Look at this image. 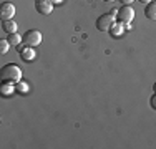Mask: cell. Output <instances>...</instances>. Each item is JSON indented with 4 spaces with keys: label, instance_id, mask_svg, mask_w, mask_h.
I'll list each match as a JSON object with an SVG mask.
<instances>
[{
    "label": "cell",
    "instance_id": "cell-4",
    "mask_svg": "<svg viewBox=\"0 0 156 149\" xmlns=\"http://www.w3.org/2000/svg\"><path fill=\"white\" fill-rule=\"evenodd\" d=\"M116 18L118 22L121 23H131V20L135 18V10H133L131 5H123L121 9H118V13H116Z\"/></svg>",
    "mask_w": 156,
    "mask_h": 149
},
{
    "label": "cell",
    "instance_id": "cell-12",
    "mask_svg": "<svg viewBox=\"0 0 156 149\" xmlns=\"http://www.w3.org/2000/svg\"><path fill=\"white\" fill-rule=\"evenodd\" d=\"M13 88L12 86V83H2V86H0V93H2L3 96H9V95H12L13 93Z\"/></svg>",
    "mask_w": 156,
    "mask_h": 149
},
{
    "label": "cell",
    "instance_id": "cell-2",
    "mask_svg": "<svg viewBox=\"0 0 156 149\" xmlns=\"http://www.w3.org/2000/svg\"><path fill=\"white\" fill-rule=\"evenodd\" d=\"M22 42L27 47H37V45L42 43V33L38 30H27L22 36Z\"/></svg>",
    "mask_w": 156,
    "mask_h": 149
},
{
    "label": "cell",
    "instance_id": "cell-19",
    "mask_svg": "<svg viewBox=\"0 0 156 149\" xmlns=\"http://www.w3.org/2000/svg\"><path fill=\"white\" fill-rule=\"evenodd\" d=\"M153 89H154V93H156V83L153 85Z\"/></svg>",
    "mask_w": 156,
    "mask_h": 149
},
{
    "label": "cell",
    "instance_id": "cell-3",
    "mask_svg": "<svg viewBox=\"0 0 156 149\" xmlns=\"http://www.w3.org/2000/svg\"><path fill=\"white\" fill-rule=\"evenodd\" d=\"M116 22V17L111 13H103L101 17H98V20H96V28L100 30V32H110L111 25Z\"/></svg>",
    "mask_w": 156,
    "mask_h": 149
},
{
    "label": "cell",
    "instance_id": "cell-20",
    "mask_svg": "<svg viewBox=\"0 0 156 149\" xmlns=\"http://www.w3.org/2000/svg\"><path fill=\"white\" fill-rule=\"evenodd\" d=\"M105 2H115V0H105Z\"/></svg>",
    "mask_w": 156,
    "mask_h": 149
},
{
    "label": "cell",
    "instance_id": "cell-10",
    "mask_svg": "<svg viewBox=\"0 0 156 149\" xmlns=\"http://www.w3.org/2000/svg\"><path fill=\"white\" fill-rule=\"evenodd\" d=\"M2 30L7 33H13V32H17V23L13 20H3L2 22Z\"/></svg>",
    "mask_w": 156,
    "mask_h": 149
},
{
    "label": "cell",
    "instance_id": "cell-14",
    "mask_svg": "<svg viewBox=\"0 0 156 149\" xmlns=\"http://www.w3.org/2000/svg\"><path fill=\"white\" fill-rule=\"evenodd\" d=\"M17 89H18V91H22V93H23V91H27V89H28V86H27L25 83H20V81H18V85H17Z\"/></svg>",
    "mask_w": 156,
    "mask_h": 149
},
{
    "label": "cell",
    "instance_id": "cell-7",
    "mask_svg": "<svg viewBox=\"0 0 156 149\" xmlns=\"http://www.w3.org/2000/svg\"><path fill=\"white\" fill-rule=\"evenodd\" d=\"M144 15H146V18H150V20H156V0H151L150 3H146V7H144Z\"/></svg>",
    "mask_w": 156,
    "mask_h": 149
},
{
    "label": "cell",
    "instance_id": "cell-16",
    "mask_svg": "<svg viewBox=\"0 0 156 149\" xmlns=\"http://www.w3.org/2000/svg\"><path fill=\"white\" fill-rule=\"evenodd\" d=\"M121 3H123V5H129V3L131 2H135V0H120Z\"/></svg>",
    "mask_w": 156,
    "mask_h": 149
},
{
    "label": "cell",
    "instance_id": "cell-15",
    "mask_svg": "<svg viewBox=\"0 0 156 149\" xmlns=\"http://www.w3.org/2000/svg\"><path fill=\"white\" fill-rule=\"evenodd\" d=\"M151 106H153L154 109H156V93H154L153 96H151Z\"/></svg>",
    "mask_w": 156,
    "mask_h": 149
},
{
    "label": "cell",
    "instance_id": "cell-17",
    "mask_svg": "<svg viewBox=\"0 0 156 149\" xmlns=\"http://www.w3.org/2000/svg\"><path fill=\"white\" fill-rule=\"evenodd\" d=\"M50 2H51V3H53V5H55V3H62V0H50Z\"/></svg>",
    "mask_w": 156,
    "mask_h": 149
},
{
    "label": "cell",
    "instance_id": "cell-1",
    "mask_svg": "<svg viewBox=\"0 0 156 149\" xmlns=\"http://www.w3.org/2000/svg\"><path fill=\"white\" fill-rule=\"evenodd\" d=\"M0 78L2 83H18L22 80V70L15 63H9V65L2 66L0 70Z\"/></svg>",
    "mask_w": 156,
    "mask_h": 149
},
{
    "label": "cell",
    "instance_id": "cell-5",
    "mask_svg": "<svg viewBox=\"0 0 156 149\" xmlns=\"http://www.w3.org/2000/svg\"><path fill=\"white\" fill-rule=\"evenodd\" d=\"M13 15H15V7H13V3L3 2L2 5H0V17H2V20H12Z\"/></svg>",
    "mask_w": 156,
    "mask_h": 149
},
{
    "label": "cell",
    "instance_id": "cell-9",
    "mask_svg": "<svg viewBox=\"0 0 156 149\" xmlns=\"http://www.w3.org/2000/svg\"><path fill=\"white\" fill-rule=\"evenodd\" d=\"M123 30H125V23L115 22V23L111 25V28H110V33H111V36H120L121 33H123Z\"/></svg>",
    "mask_w": 156,
    "mask_h": 149
},
{
    "label": "cell",
    "instance_id": "cell-6",
    "mask_svg": "<svg viewBox=\"0 0 156 149\" xmlns=\"http://www.w3.org/2000/svg\"><path fill=\"white\" fill-rule=\"evenodd\" d=\"M35 9L42 15H50L53 10V3L50 0H35Z\"/></svg>",
    "mask_w": 156,
    "mask_h": 149
},
{
    "label": "cell",
    "instance_id": "cell-11",
    "mask_svg": "<svg viewBox=\"0 0 156 149\" xmlns=\"http://www.w3.org/2000/svg\"><path fill=\"white\" fill-rule=\"evenodd\" d=\"M7 40H9V43L12 45V47H17V45L22 42V35H18L17 32H13V33H9V36H7Z\"/></svg>",
    "mask_w": 156,
    "mask_h": 149
},
{
    "label": "cell",
    "instance_id": "cell-18",
    "mask_svg": "<svg viewBox=\"0 0 156 149\" xmlns=\"http://www.w3.org/2000/svg\"><path fill=\"white\" fill-rule=\"evenodd\" d=\"M138 2H141V3H150L151 0H138Z\"/></svg>",
    "mask_w": 156,
    "mask_h": 149
},
{
    "label": "cell",
    "instance_id": "cell-8",
    "mask_svg": "<svg viewBox=\"0 0 156 149\" xmlns=\"http://www.w3.org/2000/svg\"><path fill=\"white\" fill-rule=\"evenodd\" d=\"M18 51H20V57L23 60H33V57H35V51L32 50V47H27V45H25L23 48L20 47Z\"/></svg>",
    "mask_w": 156,
    "mask_h": 149
},
{
    "label": "cell",
    "instance_id": "cell-13",
    "mask_svg": "<svg viewBox=\"0 0 156 149\" xmlns=\"http://www.w3.org/2000/svg\"><path fill=\"white\" fill-rule=\"evenodd\" d=\"M12 47V45L9 43V40H0V55H5L7 51H9V48Z\"/></svg>",
    "mask_w": 156,
    "mask_h": 149
}]
</instances>
